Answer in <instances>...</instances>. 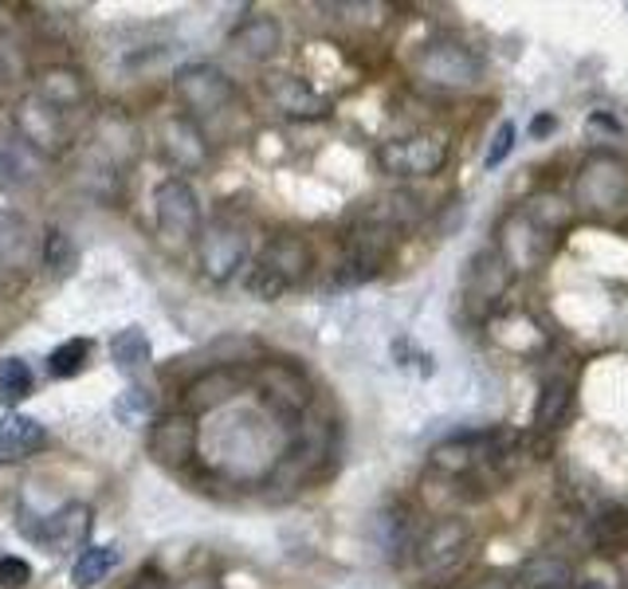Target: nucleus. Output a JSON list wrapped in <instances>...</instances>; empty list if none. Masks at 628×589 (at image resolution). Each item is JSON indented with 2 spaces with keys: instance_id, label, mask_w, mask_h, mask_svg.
<instances>
[{
  "instance_id": "nucleus-1",
  "label": "nucleus",
  "mask_w": 628,
  "mask_h": 589,
  "mask_svg": "<svg viewBox=\"0 0 628 589\" xmlns=\"http://www.w3.org/2000/svg\"><path fill=\"white\" fill-rule=\"evenodd\" d=\"M475 550H479V535H475L472 523L464 515H440L416 535L412 559H416L421 578L428 586H448L464 574L467 562L475 559Z\"/></svg>"
},
{
  "instance_id": "nucleus-2",
  "label": "nucleus",
  "mask_w": 628,
  "mask_h": 589,
  "mask_svg": "<svg viewBox=\"0 0 628 589\" xmlns=\"http://www.w3.org/2000/svg\"><path fill=\"white\" fill-rule=\"evenodd\" d=\"M518 448H523V436L507 433V428H479V433H464L452 436L444 445L433 448L428 464L440 476L452 479H484L491 468L507 472V460H515Z\"/></svg>"
},
{
  "instance_id": "nucleus-3",
  "label": "nucleus",
  "mask_w": 628,
  "mask_h": 589,
  "mask_svg": "<svg viewBox=\"0 0 628 589\" xmlns=\"http://www.w3.org/2000/svg\"><path fill=\"white\" fill-rule=\"evenodd\" d=\"M310 268H315V252H310L307 240L295 236V232H279V236H271L268 244H264V252L256 256L244 287H247V295H256V299L275 303V299H283L291 287H299V283L310 276Z\"/></svg>"
},
{
  "instance_id": "nucleus-4",
  "label": "nucleus",
  "mask_w": 628,
  "mask_h": 589,
  "mask_svg": "<svg viewBox=\"0 0 628 589\" xmlns=\"http://www.w3.org/2000/svg\"><path fill=\"white\" fill-rule=\"evenodd\" d=\"M484 60L456 36H436L416 52V79L440 91H467L479 84Z\"/></svg>"
},
{
  "instance_id": "nucleus-5",
  "label": "nucleus",
  "mask_w": 628,
  "mask_h": 589,
  "mask_svg": "<svg viewBox=\"0 0 628 589\" xmlns=\"http://www.w3.org/2000/svg\"><path fill=\"white\" fill-rule=\"evenodd\" d=\"M247 248H252V240H247V225L236 217H213L205 228H201V236H196V264H201V276L208 283H228L244 268L247 259Z\"/></svg>"
},
{
  "instance_id": "nucleus-6",
  "label": "nucleus",
  "mask_w": 628,
  "mask_h": 589,
  "mask_svg": "<svg viewBox=\"0 0 628 589\" xmlns=\"http://www.w3.org/2000/svg\"><path fill=\"white\" fill-rule=\"evenodd\" d=\"M574 201L586 213H617L625 208L628 201V166L620 162L617 154L608 150H598L589 154L577 169V181H574Z\"/></svg>"
},
{
  "instance_id": "nucleus-7",
  "label": "nucleus",
  "mask_w": 628,
  "mask_h": 589,
  "mask_svg": "<svg viewBox=\"0 0 628 589\" xmlns=\"http://www.w3.org/2000/svg\"><path fill=\"white\" fill-rule=\"evenodd\" d=\"M174 94L177 103L185 106V114L193 123L213 118V114L228 111V103L236 99V84L220 72L217 63H185L174 75Z\"/></svg>"
},
{
  "instance_id": "nucleus-8",
  "label": "nucleus",
  "mask_w": 628,
  "mask_h": 589,
  "mask_svg": "<svg viewBox=\"0 0 628 589\" xmlns=\"http://www.w3.org/2000/svg\"><path fill=\"white\" fill-rule=\"evenodd\" d=\"M491 248L503 256V264L511 271H538L550 259V252H554V236H550L547 228H538L535 220L526 217V208L518 205L499 220Z\"/></svg>"
},
{
  "instance_id": "nucleus-9",
  "label": "nucleus",
  "mask_w": 628,
  "mask_h": 589,
  "mask_svg": "<svg viewBox=\"0 0 628 589\" xmlns=\"http://www.w3.org/2000/svg\"><path fill=\"white\" fill-rule=\"evenodd\" d=\"M154 217L157 232H162L165 244H189V240L201 236V196L189 185L185 177H165L162 185L154 189Z\"/></svg>"
},
{
  "instance_id": "nucleus-10",
  "label": "nucleus",
  "mask_w": 628,
  "mask_h": 589,
  "mask_svg": "<svg viewBox=\"0 0 628 589\" xmlns=\"http://www.w3.org/2000/svg\"><path fill=\"white\" fill-rule=\"evenodd\" d=\"M377 166L393 177H436L448 166V138L409 135L377 145Z\"/></svg>"
},
{
  "instance_id": "nucleus-11",
  "label": "nucleus",
  "mask_w": 628,
  "mask_h": 589,
  "mask_svg": "<svg viewBox=\"0 0 628 589\" xmlns=\"http://www.w3.org/2000/svg\"><path fill=\"white\" fill-rule=\"evenodd\" d=\"M16 138L28 150L43 157H60L72 145V118L60 111H52L48 103H40L36 94H24L16 103Z\"/></svg>"
},
{
  "instance_id": "nucleus-12",
  "label": "nucleus",
  "mask_w": 628,
  "mask_h": 589,
  "mask_svg": "<svg viewBox=\"0 0 628 589\" xmlns=\"http://www.w3.org/2000/svg\"><path fill=\"white\" fill-rule=\"evenodd\" d=\"M157 145H162L165 162H174V166L185 169V174L205 169L208 157H213V145H208L205 130H201L189 114H169V118L157 126Z\"/></svg>"
},
{
  "instance_id": "nucleus-13",
  "label": "nucleus",
  "mask_w": 628,
  "mask_h": 589,
  "mask_svg": "<svg viewBox=\"0 0 628 589\" xmlns=\"http://www.w3.org/2000/svg\"><path fill=\"white\" fill-rule=\"evenodd\" d=\"M201 448V428H196V417L189 413H165L150 428V456L165 468H185L189 460Z\"/></svg>"
},
{
  "instance_id": "nucleus-14",
  "label": "nucleus",
  "mask_w": 628,
  "mask_h": 589,
  "mask_svg": "<svg viewBox=\"0 0 628 589\" xmlns=\"http://www.w3.org/2000/svg\"><path fill=\"white\" fill-rule=\"evenodd\" d=\"M31 94H36L40 103L52 106V111L72 118L75 111H82V106L91 103V84H87V75H82L79 67H72V63H48V67L36 72V91Z\"/></svg>"
},
{
  "instance_id": "nucleus-15",
  "label": "nucleus",
  "mask_w": 628,
  "mask_h": 589,
  "mask_svg": "<svg viewBox=\"0 0 628 589\" xmlns=\"http://www.w3.org/2000/svg\"><path fill=\"white\" fill-rule=\"evenodd\" d=\"M240 389H244V373L236 366H213V370L196 373L193 382L181 389V413H213V409L232 401Z\"/></svg>"
},
{
  "instance_id": "nucleus-16",
  "label": "nucleus",
  "mask_w": 628,
  "mask_h": 589,
  "mask_svg": "<svg viewBox=\"0 0 628 589\" xmlns=\"http://www.w3.org/2000/svg\"><path fill=\"white\" fill-rule=\"evenodd\" d=\"M515 280V271L507 268L503 256L495 248H479L472 259H467L464 271V299L472 307H491L495 299H503L507 287Z\"/></svg>"
},
{
  "instance_id": "nucleus-17",
  "label": "nucleus",
  "mask_w": 628,
  "mask_h": 589,
  "mask_svg": "<svg viewBox=\"0 0 628 589\" xmlns=\"http://www.w3.org/2000/svg\"><path fill=\"white\" fill-rule=\"evenodd\" d=\"M259 389L268 397V405L279 417H299L310 401V385L295 366L287 362H271L259 370Z\"/></svg>"
},
{
  "instance_id": "nucleus-18",
  "label": "nucleus",
  "mask_w": 628,
  "mask_h": 589,
  "mask_svg": "<svg viewBox=\"0 0 628 589\" xmlns=\"http://www.w3.org/2000/svg\"><path fill=\"white\" fill-rule=\"evenodd\" d=\"M268 99L275 103L279 114L287 118H326L330 114V99L322 91L299 79V75H271L268 79Z\"/></svg>"
},
{
  "instance_id": "nucleus-19",
  "label": "nucleus",
  "mask_w": 628,
  "mask_h": 589,
  "mask_svg": "<svg viewBox=\"0 0 628 589\" xmlns=\"http://www.w3.org/2000/svg\"><path fill=\"white\" fill-rule=\"evenodd\" d=\"M87 530H91V511L82 503H67L60 507L55 515L40 518V527L24 530V535H28L31 542H43V547L52 550H72L87 538Z\"/></svg>"
},
{
  "instance_id": "nucleus-20",
  "label": "nucleus",
  "mask_w": 628,
  "mask_h": 589,
  "mask_svg": "<svg viewBox=\"0 0 628 589\" xmlns=\"http://www.w3.org/2000/svg\"><path fill=\"white\" fill-rule=\"evenodd\" d=\"M424 213H428V205H424L416 193H405V189H397V193H385L377 196V201H370V205L361 208L358 217L370 220V225H382L389 228V232H409V228H416L424 220Z\"/></svg>"
},
{
  "instance_id": "nucleus-21",
  "label": "nucleus",
  "mask_w": 628,
  "mask_h": 589,
  "mask_svg": "<svg viewBox=\"0 0 628 589\" xmlns=\"http://www.w3.org/2000/svg\"><path fill=\"white\" fill-rule=\"evenodd\" d=\"M48 445V428L36 417L9 413L0 417V464H21Z\"/></svg>"
},
{
  "instance_id": "nucleus-22",
  "label": "nucleus",
  "mask_w": 628,
  "mask_h": 589,
  "mask_svg": "<svg viewBox=\"0 0 628 589\" xmlns=\"http://www.w3.org/2000/svg\"><path fill=\"white\" fill-rule=\"evenodd\" d=\"M279 43H283V31H279V21L275 16H247L244 24H240L232 36H228V48L236 55H244V60L252 63H264L271 60V55L279 52Z\"/></svg>"
},
{
  "instance_id": "nucleus-23",
  "label": "nucleus",
  "mask_w": 628,
  "mask_h": 589,
  "mask_svg": "<svg viewBox=\"0 0 628 589\" xmlns=\"http://www.w3.org/2000/svg\"><path fill=\"white\" fill-rule=\"evenodd\" d=\"M43 236L31 232L21 213H0V268H28L40 256Z\"/></svg>"
},
{
  "instance_id": "nucleus-24",
  "label": "nucleus",
  "mask_w": 628,
  "mask_h": 589,
  "mask_svg": "<svg viewBox=\"0 0 628 589\" xmlns=\"http://www.w3.org/2000/svg\"><path fill=\"white\" fill-rule=\"evenodd\" d=\"M518 589H577V569L562 554H535L515 574Z\"/></svg>"
},
{
  "instance_id": "nucleus-25",
  "label": "nucleus",
  "mask_w": 628,
  "mask_h": 589,
  "mask_svg": "<svg viewBox=\"0 0 628 589\" xmlns=\"http://www.w3.org/2000/svg\"><path fill=\"white\" fill-rule=\"evenodd\" d=\"M569 405H574V377H547L542 393H538L535 405V428L538 433H554L557 424H566Z\"/></svg>"
},
{
  "instance_id": "nucleus-26",
  "label": "nucleus",
  "mask_w": 628,
  "mask_h": 589,
  "mask_svg": "<svg viewBox=\"0 0 628 589\" xmlns=\"http://www.w3.org/2000/svg\"><path fill=\"white\" fill-rule=\"evenodd\" d=\"M111 358L123 373H138L150 366V338H145L142 326H126V331L114 334L111 342Z\"/></svg>"
},
{
  "instance_id": "nucleus-27",
  "label": "nucleus",
  "mask_w": 628,
  "mask_h": 589,
  "mask_svg": "<svg viewBox=\"0 0 628 589\" xmlns=\"http://www.w3.org/2000/svg\"><path fill=\"white\" fill-rule=\"evenodd\" d=\"M523 208H526V217L535 220L538 228H547L554 240H557V232H566V228L574 225V205H566L557 193L535 196V201H526Z\"/></svg>"
},
{
  "instance_id": "nucleus-28",
  "label": "nucleus",
  "mask_w": 628,
  "mask_h": 589,
  "mask_svg": "<svg viewBox=\"0 0 628 589\" xmlns=\"http://www.w3.org/2000/svg\"><path fill=\"white\" fill-rule=\"evenodd\" d=\"M114 566H118V550L114 547H87V550H79V559H75L72 578H75V586L79 589L99 586V581H103Z\"/></svg>"
},
{
  "instance_id": "nucleus-29",
  "label": "nucleus",
  "mask_w": 628,
  "mask_h": 589,
  "mask_svg": "<svg viewBox=\"0 0 628 589\" xmlns=\"http://www.w3.org/2000/svg\"><path fill=\"white\" fill-rule=\"evenodd\" d=\"M40 259H43V268L52 271V276H67V271H75L72 236H67L63 228H48V232H43V244H40Z\"/></svg>"
},
{
  "instance_id": "nucleus-30",
  "label": "nucleus",
  "mask_w": 628,
  "mask_h": 589,
  "mask_svg": "<svg viewBox=\"0 0 628 589\" xmlns=\"http://www.w3.org/2000/svg\"><path fill=\"white\" fill-rule=\"evenodd\" d=\"M31 393V370L24 358H0V405H21Z\"/></svg>"
},
{
  "instance_id": "nucleus-31",
  "label": "nucleus",
  "mask_w": 628,
  "mask_h": 589,
  "mask_svg": "<svg viewBox=\"0 0 628 589\" xmlns=\"http://www.w3.org/2000/svg\"><path fill=\"white\" fill-rule=\"evenodd\" d=\"M0 177L12 185H24L31 177V154L21 138H0Z\"/></svg>"
},
{
  "instance_id": "nucleus-32",
  "label": "nucleus",
  "mask_w": 628,
  "mask_h": 589,
  "mask_svg": "<svg viewBox=\"0 0 628 589\" xmlns=\"http://www.w3.org/2000/svg\"><path fill=\"white\" fill-rule=\"evenodd\" d=\"M87 358H91V342L87 338L63 342V346L52 350V358H48V373H52V377H75V373H82Z\"/></svg>"
},
{
  "instance_id": "nucleus-33",
  "label": "nucleus",
  "mask_w": 628,
  "mask_h": 589,
  "mask_svg": "<svg viewBox=\"0 0 628 589\" xmlns=\"http://www.w3.org/2000/svg\"><path fill=\"white\" fill-rule=\"evenodd\" d=\"M31 581V566L16 554H4L0 559V589H24Z\"/></svg>"
},
{
  "instance_id": "nucleus-34",
  "label": "nucleus",
  "mask_w": 628,
  "mask_h": 589,
  "mask_svg": "<svg viewBox=\"0 0 628 589\" xmlns=\"http://www.w3.org/2000/svg\"><path fill=\"white\" fill-rule=\"evenodd\" d=\"M150 409H154V397L145 389H126L123 393V401H118V417L123 421H142V417H150Z\"/></svg>"
},
{
  "instance_id": "nucleus-35",
  "label": "nucleus",
  "mask_w": 628,
  "mask_h": 589,
  "mask_svg": "<svg viewBox=\"0 0 628 589\" xmlns=\"http://www.w3.org/2000/svg\"><path fill=\"white\" fill-rule=\"evenodd\" d=\"M511 150H515V126L503 123L499 130H495V138H491V150H487V166H499V162H503Z\"/></svg>"
},
{
  "instance_id": "nucleus-36",
  "label": "nucleus",
  "mask_w": 628,
  "mask_h": 589,
  "mask_svg": "<svg viewBox=\"0 0 628 589\" xmlns=\"http://www.w3.org/2000/svg\"><path fill=\"white\" fill-rule=\"evenodd\" d=\"M126 589H174V581L165 578V574H157V569H142Z\"/></svg>"
},
{
  "instance_id": "nucleus-37",
  "label": "nucleus",
  "mask_w": 628,
  "mask_h": 589,
  "mask_svg": "<svg viewBox=\"0 0 628 589\" xmlns=\"http://www.w3.org/2000/svg\"><path fill=\"white\" fill-rule=\"evenodd\" d=\"M472 589H518L515 574H487V578H479Z\"/></svg>"
},
{
  "instance_id": "nucleus-38",
  "label": "nucleus",
  "mask_w": 628,
  "mask_h": 589,
  "mask_svg": "<svg viewBox=\"0 0 628 589\" xmlns=\"http://www.w3.org/2000/svg\"><path fill=\"white\" fill-rule=\"evenodd\" d=\"M554 118H550V114H542V118H535V126H530V135L535 138H542V135H550V130H554Z\"/></svg>"
},
{
  "instance_id": "nucleus-39",
  "label": "nucleus",
  "mask_w": 628,
  "mask_h": 589,
  "mask_svg": "<svg viewBox=\"0 0 628 589\" xmlns=\"http://www.w3.org/2000/svg\"><path fill=\"white\" fill-rule=\"evenodd\" d=\"M9 79V55H4V48H0V84Z\"/></svg>"
},
{
  "instance_id": "nucleus-40",
  "label": "nucleus",
  "mask_w": 628,
  "mask_h": 589,
  "mask_svg": "<svg viewBox=\"0 0 628 589\" xmlns=\"http://www.w3.org/2000/svg\"><path fill=\"white\" fill-rule=\"evenodd\" d=\"M181 589H213V586H208V581H201V578H196V581H189V586H181Z\"/></svg>"
}]
</instances>
